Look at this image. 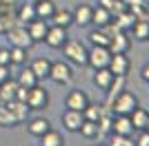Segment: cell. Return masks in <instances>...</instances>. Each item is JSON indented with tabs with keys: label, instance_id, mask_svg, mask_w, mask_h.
I'll use <instances>...</instances> for the list:
<instances>
[{
	"label": "cell",
	"instance_id": "16",
	"mask_svg": "<svg viewBox=\"0 0 149 146\" xmlns=\"http://www.w3.org/2000/svg\"><path fill=\"white\" fill-rule=\"evenodd\" d=\"M113 20V16H111V11L109 9H105V7H93V11H91V24H96L98 29H105L107 24Z\"/></svg>",
	"mask_w": 149,
	"mask_h": 146
},
{
	"label": "cell",
	"instance_id": "32",
	"mask_svg": "<svg viewBox=\"0 0 149 146\" xmlns=\"http://www.w3.org/2000/svg\"><path fill=\"white\" fill-rule=\"evenodd\" d=\"M9 58H11V64H16V67H25L29 55H27V49L11 47V49H9Z\"/></svg>",
	"mask_w": 149,
	"mask_h": 146
},
{
	"label": "cell",
	"instance_id": "21",
	"mask_svg": "<svg viewBox=\"0 0 149 146\" xmlns=\"http://www.w3.org/2000/svg\"><path fill=\"white\" fill-rule=\"evenodd\" d=\"M5 104H7V109L18 117L20 124L27 120V115H29V111H31L29 106H27V102H22V100H11V102H5Z\"/></svg>",
	"mask_w": 149,
	"mask_h": 146
},
{
	"label": "cell",
	"instance_id": "35",
	"mask_svg": "<svg viewBox=\"0 0 149 146\" xmlns=\"http://www.w3.org/2000/svg\"><path fill=\"white\" fill-rule=\"evenodd\" d=\"M134 146H149V133H147V131H136Z\"/></svg>",
	"mask_w": 149,
	"mask_h": 146
},
{
	"label": "cell",
	"instance_id": "18",
	"mask_svg": "<svg viewBox=\"0 0 149 146\" xmlns=\"http://www.w3.org/2000/svg\"><path fill=\"white\" fill-rule=\"evenodd\" d=\"M49 128H51V124H49L47 117H33V120L27 122V131H29L33 137H42Z\"/></svg>",
	"mask_w": 149,
	"mask_h": 146
},
{
	"label": "cell",
	"instance_id": "7",
	"mask_svg": "<svg viewBox=\"0 0 149 146\" xmlns=\"http://www.w3.org/2000/svg\"><path fill=\"white\" fill-rule=\"evenodd\" d=\"M109 71L113 75H120V78H127V73L131 71V60L127 58V53H111V60H109Z\"/></svg>",
	"mask_w": 149,
	"mask_h": 146
},
{
	"label": "cell",
	"instance_id": "13",
	"mask_svg": "<svg viewBox=\"0 0 149 146\" xmlns=\"http://www.w3.org/2000/svg\"><path fill=\"white\" fill-rule=\"evenodd\" d=\"M111 133H116V135H127V137H131V135L136 133V131H134V124H131V120H129V115H113Z\"/></svg>",
	"mask_w": 149,
	"mask_h": 146
},
{
	"label": "cell",
	"instance_id": "39",
	"mask_svg": "<svg viewBox=\"0 0 149 146\" xmlns=\"http://www.w3.org/2000/svg\"><path fill=\"white\" fill-rule=\"evenodd\" d=\"M140 78H143V82H147V84H149V62L140 69Z\"/></svg>",
	"mask_w": 149,
	"mask_h": 146
},
{
	"label": "cell",
	"instance_id": "14",
	"mask_svg": "<svg viewBox=\"0 0 149 146\" xmlns=\"http://www.w3.org/2000/svg\"><path fill=\"white\" fill-rule=\"evenodd\" d=\"M113 78H116V75H113L109 69H96V71H93L91 82H93V86H98L100 91H107V89L111 86Z\"/></svg>",
	"mask_w": 149,
	"mask_h": 146
},
{
	"label": "cell",
	"instance_id": "31",
	"mask_svg": "<svg viewBox=\"0 0 149 146\" xmlns=\"http://www.w3.org/2000/svg\"><path fill=\"white\" fill-rule=\"evenodd\" d=\"M102 113H105V106H98V104L89 102L87 106H85V111H82V117L89 120V122H98L100 117H102Z\"/></svg>",
	"mask_w": 149,
	"mask_h": 146
},
{
	"label": "cell",
	"instance_id": "30",
	"mask_svg": "<svg viewBox=\"0 0 149 146\" xmlns=\"http://www.w3.org/2000/svg\"><path fill=\"white\" fill-rule=\"evenodd\" d=\"M109 38L111 36H109L105 29H98V27H96V29L89 33V42H91V47H107V44H109Z\"/></svg>",
	"mask_w": 149,
	"mask_h": 146
},
{
	"label": "cell",
	"instance_id": "29",
	"mask_svg": "<svg viewBox=\"0 0 149 146\" xmlns=\"http://www.w3.org/2000/svg\"><path fill=\"white\" fill-rule=\"evenodd\" d=\"M40 144L42 146H65V137H62V133L49 128V131L40 137Z\"/></svg>",
	"mask_w": 149,
	"mask_h": 146
},
{
	"label": "cell",
	"instance_id": "36",
	"mask_svg": "<svg viewBox=\"0 0 149 146\" xmlns=\"http://www.w3.org/2000/svg\"><path fill=\"white\" fill-rule=\"evenodd\" d=\"M0 64L11 67V58H9V49H0Z\"/></svg>",
	"mask_w": 149,
	"mask_h": 146
},
{
	"label": "cell",
	"instance_id": "33",
	"mask_svg": "<svg viewBox=\"0 0 149 146\" xmlns=\"http://www.w3.org/2000/svg\"><path fill=\"white\" fill-rule=\"evenodd\" d=\"M98 5L100 7H105V9H109L111 11V16L116 13H123V11H127V5H125V0H98Z\"/></svg>",
	"mask_w": 149,
	"mask_h": 146
},
{
	"label": "cell",
	"instance_id": "43",
	"mask_svg": "<svg viewBox=\"0 0 149 146\" xmlns=\"http://www.w3.org/2000/svg\"><path fill=\"white\" fill-rule=\"evenodd\" d=\"M100 146H105V144H100Z\"/></svg>",
	"mask_w": 149,
	"mask_h": 146
},
{
	"label": "cell",
	"instance_id": "20",
	"mask_svg": "<svg viewBox=\"0 0 149 146\" xmlns=\"http://www.w3.org/2000/svg\"><path fill=\"white\" fill-rule=\"evenodd\" d=\"M49 20L56 24V27H65V29H69V27L74 24V13H71V9H56Z\"/></svg>",
	"mask_w": 149,
	"mask_h": 146
},
{
	"label": "cell",
	"instance_id": "34",
	"mask_svg": "<svg viewBox=\"0 0 149 146\" xmlns=\"http://www.w3.org/2000/svg\"><path fill=\"white\" fill-rule=\"evenodd\" d=\"M109 146H134V140H131V137H127V135H116V133H111V137H109Z\"/></svg>",
	"mask_w": 149,
	"mask_h": 146
},
{
	"label": "cell",
	"instance_id": "2",
	"mask_svg": "<svg viewBox=\"0 0 149 146\" xmlns=\"http://www.w3.org/2000/svg\"><path fill=\"white\" fill-rule=\"evenodd\" d=\"M62 53H65L67 62L78 64V67H87V47L80 40H67L62 44Z\"/></svg>",
	"mask_w": 149,
	"mask_h": 146
},
{
	"label": "cell",
	"instance_id": "5",
	"mask_svg": "<svg viewBox=\"0 0 149 146\" xmlns=\"http://www.w3.org/2000/svg\"><path fill=\"white\" fill-rule=\"evenodd\" d=\"M27 106L31 111H47V106H49V93H47V89L40 84L31 86L29 93H27Z\"/></svg>",
	"mask_w": 149,
	"mask_h": 146
},
{
	"label": "cell",
	"instance_id": "17",
	"mask_svg": "<svg viewBox=\"0 0 149 146\" xmlns=\"http://www.w3.org/2000/svg\"><path fill=\"white\" fill-rule=\"evenodd\" d=\"M131 36L134 40H140V42H147L149 40V20L147 18H136L131 24Z\"/></svg>",
	"mask_w": 149,
	"mask_h": 146
},
{
	"label": "cell",
	"instance_id": "8",
	"mask_svg": "<svg viewBox=\"0 0 149 146\" xmlns=\"http://www.w3.org/2000/svg\"><path fill=\"white\" fill-rule=\"evenodd\" d=\"M69 40L67 36V29L65 27H56V24H51L49 29H47V36H45V44L51 49H62V44Z\"/></svg>",
	"mask_w": 149,
	"mask_h": 146
},
{
	"label": "cell",
	"instance_id": "9",
	"mask_svg": "<svg viewBox=\"0 0 149 146\" xmlns=\"http://www.w3.org/2000/svg\"><path fill=\"white\" fill-rule=\"evenodd\" d=\"M107 49H109L111 53H127L131 49V38L127 36V31H116V33H111V38H109Z\"/></svg>",
	"mask_w": 149,
	"mask_h": 146
},
{
	"label": "cell",
	"instance_id": "1",
	"mask_svg": "<svg viewBox=\"0 0 149 146\" xmlns=\"http://www.w3.org/2000/svg\"><path fill=\"white\" fill-rule=\"evenodd\" d=\"M136 106H140L138 104V97L136 93L131 91H120L118 95L111 100V104H109V111H111L113 115H131V111L136 109Z\"/></svg>",
	"mask_w": 149,
	"mask_h": 146
},
{
	"label": "cell",
	"instance_id": "19",
	"mask_svg": "<svg viewBox=\"0 0 149 146\" xmlns=\"http://www.w3.org/2000/svg\"><path fill=\"white\" fill-rule=\"evenodd\" d=\"M31 71H33V75H36L38 80H47L49 78V69H51V60H47V58H36V60L31 62Z\"/></svg>",
	"mask_w": 149,
	"mask_h": 146
},
{
	"label": "cell",
	"instance_id": "4",
	"mask_svg": "<svg viewBox=\"0 0 149 146\" xmlns=\"http://www.w3.org/2000/svg\"><path fill=\"white\" fill-rule=\"evenodd\" d=\"M49 80L56 82V84H71L74 80V69L69 62H51V69H49Z\"/></svg>",
	"mask_w": 149,
	"mask_h": 146
},
{
	"label": "cell",
	"instance_id": "40",
	"mask_svg": "<svg viewBox=\"0 0 149 146\" xmlns=\"http://www.w3.org/2000/svg\"><path fill=\"white\" fill-rule=\"evenodd\" d=\"M29 2H33V5H38V2H42V0H29Z\"/></svg>",
	"mask_w": 149,
	"mask_h": 146
},
{
	"label": "cell",
	"instance_id": "15",
	"mask_svg": "<svg viewBox=\"0 0 149 146\" xmlns=\"http://www.w3.org/2000/svg\"><path fill=\"white\" fill-rule=\"evenodd\" d=\"M91 11H93V7L80 2V5L71 11L74 13V24H78V27H89V24H91Z\"/></svg>",
	"mask_w": 149,
	"mask_h": 146
},
{
	"label": "cell",
	"instance_id": "27",
	"mask_svg": "<svg viewBox=\"0 0 149 146\" xmlns=\"http://www.w3.org/2000/svg\"><path fill=\"white\" fill-rule=\"evenodd\" d=\"M36 18V5L33 2H25V5L18 9V24H27V22H31V20Z\"/></svg>",
	"mask_w": 149,
	"mask_h": 146
},
{
	"label": "cell",
	"instance_id": "12",
	"mask_svg": "<svg viewBox=\"0 0 149 146\" xmlns=\"http://www.w3.org/2000/svg\"><path fill=\"white\" fill-rule=\"evenodd\" d=\"M82 122H85L82 111H71V109H67L65 113H62V126H65V131H69V133H78V128H80Z\"/></svg>",
	"mask_w": 149,
	"mask_h": 146
},
{
	"label": "cell",
	"instance_id": "10",
	"mask_svg": "<svg viewBox=\"0 0 149 146\" xmlns=\"http://www.w3.org/2000/svg\"><path fill=\"white\" fill-rule=\"evenodd\" d=\"M89 104V95L82 89H74V91H69L67 97H65V106L71 111H85V106Z\"/></svg>",
	"mask_w": 149,
	"mask_h": 146
},
{
	"label": "cell",
	"instance_id": "28",
	"mask_svg": "<svg viewBox=\"0 0 149 146\" xmlns=\"http://www.w3.org/2000/svg\"><path fill=\"white\" fill-rule=\"evenodd\" d=\"M56 9H58V7L54 5V0H42V2H38V5H36V18L49 20Z\"/></svg>",
	"mask_w": 149,
	"mask_h": 146
},
{
	"label": "cell",
	"instance_id": "23",
	"mask_svg": "<svg viewBox=\"0 0 149 146\" xmlns=\"http://www.w3.org/2000/svg\"><path fill=\"white\" fill-rule=\"evenodd\" d=\"M16 91H18V82L16 80H7V82H2L0 84V102H11V100H16Z\"/></svg>",
	"mask_w": 149,
	"mask_h": 146
},
{
	"label": "cell",
	"instance_id": "41",
	"mask_svg": "<svg viewBox=\"0 0 149 146\" xmlns=\"http://www.w3.org/2000/svg\"><path fill=\"white\" fill-rule=\"evenodd\" d=\"M145 131H147V133H149V120H147V126H145Z\"/></svg>",
	"mask_w": 149,
	"mask_h": 146
},
{
	"label": "cell",
	"instance_id": "22",
	"mask_svg": "<svg viewBox=\"0 0 149 146\" xmlns=\"http://www.w3.org/2000/svg\"><path fill=\"white\" fill-rule=\"evenodd\" d=\"M129 120H131V124H134V131H145V126H147V120H149V111H147V109H140V106H136V109L131 111Z\"/></svg>",
	"mask_w": 149,
	"mask_h": 146
},
{
	"label": "cell",
	"instance_id": "26",
	"mask_svg": "<svg viewBox=\"0 0 149 146\" xmlns=\"http://www.w3.org/2000/svg\"><path fill=\"white\" fill-rule=\"evenodd\" d=\"M16 82H18V86H22V89H31V86H36L40 80L33 75V71H31V69H22V71L18 73Z\"/></svg>",
	"mask_w": 149,
	"mask_h": 146
},
{
	"label": "cell",
	"instance_id": "42",
	"mask_svg": "<svg viewBox=\"0 0 149 146\" xmlns=\"http://www.w3.org/2000/svg\"><path fill=\"white\" fill-rule=\"evenodd\" d=\"M145 2H147V5H149V0H145Z\"/></svg>",
	"mask_w": 149,
	"mask_h": 146
},
{
	"label": "cell",
	"instance_id": "6",
	"mask_svg": "<svg viewBox=\"0 0 149 146\" xmlns=\"http://www.w3.org/2000/svg\"><path fill=\"white\" fill-rule=\"evenodd\" d=\"M109 60H111V51L107 47H91L87 49V67L96 69H107L109 67Z\"/></svg>",
	"mask_w": 149,
	"mask_h": 146
},
{
	"label": "cell",
	"instance_id": "37",
	"mask_svg": "<svg viewBox=\"0 0 149 146\" xmlns=\"http://www.w3.org/2000/svg\"><path fill=\"white\" fill-rule=\"evenodd\" d=\"M9 78H11V73H9V67L0 64V84H2V82H7Z\"/></svg>",
	"mask_w": 149,
	"mask_h": 146
},
{
	"label": "cell",
	"instance_id": "24",
	"mask_svg": "<svg viewBox=\"0 0 149 146\" xmlns=\"http://www.w3.org/2000/svg\"><path fill=\"white\" fill-rule=\"evenodd\" d=\"M78 133L85 137V140H98L100 135V126H98V122H89V120H85L80 124V128H78Z\"/></svg>",
	"mask_w": 149,
	"mask_h": 146
},
{
	"label": "cell",
	"instance_id": "11",
	"mask_svg": "<svg viewBox=\"0 0 149 146\" xmlns=\"http://www.w3.org/2000/svg\"><path fill=\"white\" fill-rule=\"evenodd\" d=\"M49 20H42V18H33L31 22H27V31L33 42H45V36H47V29H49Z\"/></svg>",
	"mask_w": 149,
	"mask_h": 146
},
{
	"label": "cell",
	"instance_id": "3",
	"mask_svg": "<svg viewBox=\"0 0 149 146\" xmlns=\"http://www.w3.org/2000/svg\"><path fill=\"white\" fill-rule=\"evenodd\" d=\"M7 38H9V44H11V47H20V49H27V51L36 44L31 40V36H29V31H27L25 24H13L11 29H7Z\"/></svg>",
	"mask_w": 149,
	"mask_h": 146
},
{
	"label": "cell",
	"instance_id": "38",
	"mask_svg": "<svg viewBox=\"0 0 149 146\" xmlns=\"http://www.w3.org/2000/svg\"><path fill=\"white\" fill-rule=\"evenodd\" d=\"M27 93H29V89H22V86H18V91H16V100H22V102H27Z\"/></svg>",
	"mask_w": 149,
	"mask_h": 146
},
{
	"label": "cell",
	"instance_id": "25",
	"mask_svg": "<svg viewBox=\"0 0 149 146\" xmlns=\"http://www.w3.org/2000/svg\"><path fill=\"white\" fill-rule=\"evenodd\" d=\"M18 124H20L18 117L7 109V104L0 102V126H2V128H13V126H18Z\"/></svg>",
	"mask_w": 149,
	"mask_h": 146
}]
</instances>
